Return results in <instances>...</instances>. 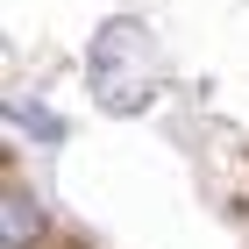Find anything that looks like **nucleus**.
<instances>
[{
  "label": "nucleus",
  "instance_id": "obj_1",
  "mask_svg": "<svg viewBox=\"0 0 249 249\" xmlns=\"http://www.w3.org/2000/svg\"><path fill=\"white\" fill-rule=\"evenodd\" d=\"M86 78H93V93L107 114H135V107H150L157 100V43L142 21H107L86 50Z\"/></svg>",
  "mask_w": 249,
  "mask_h": 249
},
{
  "label": "nucleus",
  "instance_id": "obj_2",
  "mask_svg": "<svg viewBox=\"0 0 249 249\" xmlns=\"http://www.w3.org/2000/svg\"><path fill=\"white\" fill-rule=\"evenodd\" d=\"M7 121L29 128V135H43V142H57V135H64V121L50 114V107H36V100H7Z\"/></svg>",
  "mask_w": 249,
  "mask_h": 249
},
{
  "label": "nucleus",
  "instance_id": "obj_3",
  "mask_svg": "<svg viewBox=\"0 0 249 249\" xmlns=\"http://www.w3.org/2000/svg\"><path fill=\"white\" fill-rule=\"evenodd\" d=\"M36 235V199H21V192H7V249H21Z\"/></svg>",
  "mask_w": 249,
  "mask_h": 249
}]
</instances>
